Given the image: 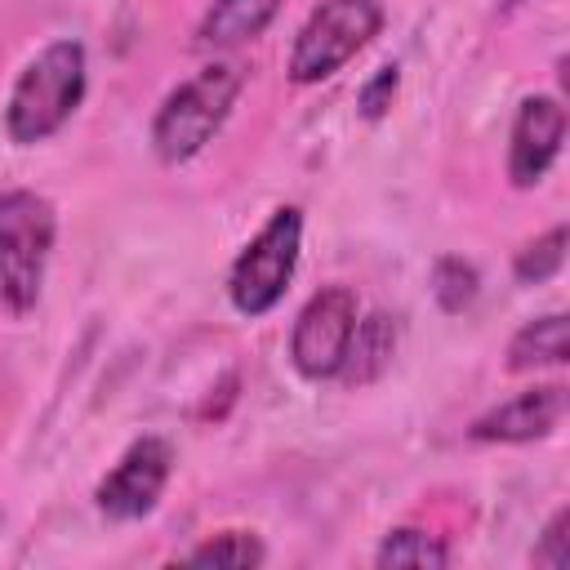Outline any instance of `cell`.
Returning <instances> with one entry per match:
<instances>
[{
  "label": "cell",
  "instance_id": "cell-1",
  "mask_svg": "<svg viewBox=\"0 0 570 570\" xmlns=\"http://www.w3.org/2000/svg\"><path fill=\"white\" fill-rule=\"evenodd\" d=\"M85 71H89V62H85L80 40H71V36L49 40L18 71V80L9 89V102H4L9 142L31 147V142H45L49 134H58L85 98Z\"/></svg>",
  "mask_w": 570,
  "mask_h": 570
},
{
  "label": "cell",
  "instance_id": "cell-2",
  "mask_svg": "<svg viewBox=\"0 0 570 570\" xmlns=\"http://www.w3.org/2000/svg\"><path fill=\"white\" fill-rule=\"evenodd\" d=\"M240 85H245V71L236 62H209L191 80L169 89L165 102L156 107V120H151V151L165 165H183V160L200 156L205 142L232 116Z\"/></svg>",
  "mask_w": 570,
  "mask_h": 570
},
{
  "label": "cell",
  "instance_id": "cell-3",
  "mask_svg": "<svg viewBox=\"0 0 570 570\" xmlns=\"http://www.w3.org/2000/svg\"><path fill=\"white\" fill-rule=\"evenodd\" d=\"M58 214L31 187L0 191V303L9 312H31L45 285V267L53 254Z\"/></svg>",
  "mask_w": 570,
  "mask_h": 570
},
{
  "label": "cell",
  "instance_id": "cell-4",
  "mask_svg": "<svg viewBox=\"0 0 570 570\" xmlns=\"http://www.w3.org/2000/svg\"><path fill=\"white\" fill-rule=\"evenodd\" d=\"M298 249H303V209L281 205L232 263V276H227L232 307L240 316H267L289 289Z\"/></svg>",
  "mask_w": 570,
  "mask_h": 570
},
{
  "label": "cell",
  "instance_id": "cell-5",
  "mask_svg": "<svg viewBox=\"0 0 570 570\" xmlns=\"http://www.w3.org/2000/svg\"><path fill=\"white\" fill-rule=\"evenodd\" d=\"M383 27L379 0H321L307 22L294 36L289 49V80L294 85H316L334 76L343 62H352Z\"/></svg>",
  "mask_w": 570,
  "mask_h": 570
},
{
  "label": "cell",
  "instance_id": "cell-6",
  "mask_svg": "<svg viewBox=\"0 0 570 570\" xmlns=\"http://www.w3.org/2000/svg\"><path fill=\"white\" fill-rule=\"evenodd\" d=\"M356 312H361V303L347 285H325L303 303L294 334H289V361L303 379H334L338 374Z\"/></svg>",
  "mask_w": 570,
  "mask_h": 570
},
{
  "label": "cell",
  "instance_id": "cell-7",
  "mask_svg": "<svg viewBox=\"0 0 570 570\" xmlns=\"http://www.w3.org/2000/svg\"><path fill=\"white\" fill-rule=\"evenodd\" d=\"M169 472H174V445L165 436H138L120 454V463L98 481L94 503L111 521H138L160 503Z\"/></svg>",
  "mask_w": 570,
  "mask_h": 570
},
{
  "label": "cell",
  "instance_id": "cell-8",
  "mask_svg": "<svg viewBox=\"0 0 570 570\" xmlns=\"http://www.w3.org/2000/svg\"><path fill=\"white\" fill-rule=\"evenodd\" d=\"M566 142V107L552 94H530L517 107L512 120V142H508V178L517 187H534L552 160L561 156Z\"/></svg>",
  "mask_w": 570,
  "mask_h": 570
},
{
  "label": "cell",
  "instance_id": "cell-9",
  "mask_svg": "<svg viewBox=\"0 0 570 570\" xmlns=\"http://www.w3.org/2000/svg\"><path fill=\"white\" fill-rule=\"evenodd\" d=\"M566 419V387L561 383H543V387H525L512 401L485 410L481 419H472L468 436L472 441H499V445H521V441H539L548 436L557 423Z\"/></svg>",
  "mask_w": 570,
  "mask_h": 570
},
{
  "label": "cell",
  "instance_id": "cell-10",
  "mask_svg": "<svg viewBox=\"0 0 570 570\" xmlns=\"http://www.w3.org/2000/svg\"><path fill=\"white\" fill-rule=\"evenodd\" d=\"M392 352H396V325H392V316L387 312L356 316L352 338H347V352H343V365H338V379L347 387H365V383L383 379V370L392 365Z\"/></svg>",
  "mask_w": 570,
  "mask_h": 570
},
{
  "label": "cell",
  "instance_id": "cell-11",
  "mask_svg": "<svg viewBox=\"0 0 570 570\" xmlns=\"http://www.w3.org/2000/svg\"><path fill=\"white\" fill-rule=\"evenodd\" d=\"M276 13H281V0H214L196 27V45L236 49L245 40H258Z\"/></svg>",
  "mask_w": 570,
  "mask_h": 570
},
{
  "label": "cell",
  "instance_id": "cell-12",
  "mask_svg": "<svg viewBox=\"0 0 570 570\" xmlns=\"http://www.w3.org/2000/svg\"><path fill=\"white\" fill-rule=\"evenodd\" d=\"M566 347H570V325L566 312H548L525 321L512 343H508V370L525 374V370H543V365H566Z\"/></svg>",
  "mask_w": 570,
  "mask_h": 570
},
{
  "label": "cell",
  "instance_id": "cell-13",
  "mask_svg": "<svg viewBox=\"0 0 570 570\" xmlns=\"http://www.w3.org/2000/svg\"><path fill=\"white\" fill-rule=\"evenodd\" d=\"M374 566H450V548L436 539V534H428V530H414V525H401V530H392L383 543H379V552H374Z\"/></svg>",
  "mask_w": 570,
  "mask_h": 570
},
{
  "label": "cell",
  "instance_id": "cell-14",
  "mask_svg": "<svg viewBox=\"0 0 570 570\" xmlns=\"http://www.w3.org/2000/svg\"><path fill=\"white\" fill-rule=\"evenodd\" d=\"M263 557L267 552H263L258 534H249V530H223V534H214V539H205L200 548L187 552L191 566H214V570H249Z\"/></svg>",
  "mask_w": 570,
  "mask_h": 570
},
{
  "label": "cell",
  "instance_id": "cell-15",
  "mask_svg": "<svg viewBox=\"0 0 570 570\" xmlns=\"http://www.w3.org/2000/svg\"><path fill=\"white\" fill-rule=\"evenodd\" d=\"M561 263H566V223H557L543 236H534L530 245H521L512 258V276L521 285H543L561 272Z\"/></svg>",
  "mask_w": 570,
  "mask_h": 570
},
{
  "label": "cell",
  "instance_id": "cell-16",
  "mask_svg": "<svg viewBox=\"0 0 570 570\" xmlns=\"http://www.w3.org/2000/svg\"><path fill=\"white\" fill-rule=\"evenodd\" d=\"M476 289H481V276H476V267H472L468 258L441 254V258L432 263V294H436L441 312H463V307L476 298Z\"/></svg>",
  "mask_w": 570,
  "mask_h": 570
},
{
  "label": "cell",
  "instance_id": "cell-17",
  "mask_svg": "<svg viewBox=\"0 0 570 570\" xmlns=\"http://www.w3.org/2000/svg\"><path fill=\"white\" fill-rule=\"evenodd\" d=\"M396 89H401V71H396V67H379V71L361 85V94H356L361 116H365V120H383L387 107H392V98H396Z\"/></svg>",
  "mask_w": 570,
  "mask_h": 570
},
{
  "label": "cell",
  "instance_id": "cell-18",
  "mask_svg": "<svg viewBox=\"0 0 570 570\" xmlns=\"http://www.w3.org/2000/svg\"><path fill=\"white\" fill-rule=\"evenodd\" d=\"M566 525H570V508H557L552 512V521L543 525V534H539V543H534V561L539 566H552V570H566L570 566V534H566Z\"/></svg>",
  "mask_w": 570,
  "mask_h": 570
}]
</instances>
